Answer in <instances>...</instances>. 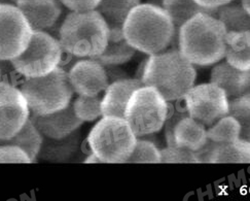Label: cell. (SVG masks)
<instances>
[{"mask_svg": "<svg viewBox=\"0 0 250 201\" xmlns=\"http://www.w3.org/2000/svg\"><path fill=\"white\" fill-rule=\"evenodd\" d=\"M137 136L124 118L103 116L88 136L89 146L102 163H126Z\"/></svg>", "mask_w": 250, "mask_h": 201, "instance_id": "obj_5", "label": "cell"}, {"mask_svg": "<svg viewBox=\"0 0 250 201\" xmlns=\"http://www.w3.org/2000/svg\"><path fill=\"white\" fill-rule=\"evenodd\" d=\"M62 55L59 40L46 31L33 30L25 51L11 61L15 69L26 79L38 78L59 67Z\"/></svg>", "mask_w": 250, "mask_h": 201, "instance_id": "obj_8", "label": "cell"}, {"mask_svg": "<svg viewBox=\"0 0 250 201\" xmlns=\"http://www.w3.org/2000/svg\"><path fill=\"white\" fill-rule=\"evenodd\" d=\"M229 114L233 116L241 126L240 138L250 142V92L229 100Z\"/></svg>", "mask_w": 250, "mask_h": 201, "instance_id": "obj_27", "label": "cell"}, {"mask_svg": "<svg viewBox=\"0 0 250 201\" xmlns=\"http://www.w3.org/2000/svg\"><path fill=\"white\" fill-rule=\"evenodd\" d=\"M142 86H144L143 83L136 78H127L110 83L104 91L101 101L103 116L124 118L132 94Z\"/></svg>", "mask_w": 250, "mask_h": 201, "instance_id": "obj_17", "label": "cell"}, {"mask_svg": "<svg viewBox=\"0 0 250 201\" xmlns=\"http://www.w3.org/2000/svg\"><path fill=\"white\" fill-rule=\"evenodd\" d=\"M123 32L136 51L152 55L170 45L175 35V25L162 6L140 3L128 15Z\"/></svg>", "mask_w": 250, "mask_h": 201, "instance_id": "obj_2", "label": "cell"}, {"mask_svg": "<svg viewBox=\"0 0 250 201\" xmlns=\"http://www.w3.org/2000/svg\"><path fill=\"white\" fill-rule=\"evenodd\" d=\"M162 7L170 16L175 27H180L198 13H210L199 5L195 0H163Z\"/></svg>", "mask_w": 250, "mask_h": 201, "instance_id": "obj_25", "label": "cell"}, {"mask_svg": "<svg viewBox=\"0 0 250 201\" xmlns=\"http://www.w3.org/2000/svg\"><path fill=\"white\" fill-rule=\"evenodd\" d=\"M226 35L224 24L214 14L198 13L179 27L178 49L194 65H213L225 57Z\"/></svg>", "mask_w": 250, "mask_h": 201, "instance_id": "obj_1", "label": "cell"}, {"mask_svg": "<svg viewBox=\"0 0 250 201\" xmlns=\"http://www.w3.org/2000/svg\"><path fill=\"white\" fill-rule=\"evenodd\" d=\"M43 142L42 133L38 130L32 120L29 118L24 126L19 130L14 136L4 140H0V143H9L19 148L27 153L30 157L31 161H35L40 154Z\"/></svg>", "mask_w": 250, "mask_h": 201, "instance_id": "obj_22", "label": "cell"}, {"mask_svg": "<svg viewBox=\"0 0 250 201\" xmlns=\"http://www.w3.org/2000/svg\"><path fill=\"white\" fill-rule=\"evenodd\" d=\"M20 8L33 30H50L63 13L61 0H19Z\"/></svg>", "mask_w": 250, "mask_h": 201, "instance_id": "obj_15", "label": "cell"}, {"mask_svg": "<svg viewBox=\"0 0 250 201\" xmlns=\"http://www.w3.org/2000/svg\"><path fill=\"white\" fill-rule=\"evenodd\" d=\"M27 153L9 143H0V163H31Z\"/></svg>", "mask_w": 250, "mask_h": 201, "instance_id": "obj_31", "label": "cell"}, {"mask_svg": "<svg viewBox=\"0 0 250 201\" xmlns=\"http://www.w3.org/2000/svg\"><path fill=\"white\" fill-rule=\"evenodd\" d=\"M210 83L222 88L229 99H234L250 92V70H241L229 63L216 64L210 74Z\"/></svg>", "mask_w": 250, "mask_h": 201, "instance_id": "obj_18", "label": "cell"}, {"mask_svg": "<svg viewBox=\"0 0 250 201\" xmlns=\"http://www.w3.org/2000/svg\"><path fill=\"white\" fill-rule=\"evenodd\" d=\"M68 78L73 91L85 96L100 95L110 84L105 66L93 58L76 62L68 71Z\"/></svg>", "mask_w": 250, "mask_h": 201, "instance_id": "obj_12", "label": "cell"}, {"mask_svg": "<svg viewBox=\"0 0 250 201\" xmlns=\"http://www.w3.org/2000/svg\"><path fill=\"white\" fill-rule=\"evenodd\" d=\"M109 26L97 9L71 12L66 16L59 30L63 51L79 58H97L109 38Z\"/></svg>", "mask_w": 250, "mask_h": 201, "instance_id": "obj_4", "label": "cell"}, {"mask_svg": "<svg viewBox=\"0 0 250 201\" xmlns=\"http://www.w3.org/2000/svg\"><path fill=\"white\" fill-rule=\"evenodd\" d=\"M79 145V130H76L68 136L59 139L43 136V142L38 157L50 162H66L75 155Z\"/></svg>", "mask_w": 250, "mask_h": 201, "instance_id": "obj_20", "label": "cell"}, {"mask_svg": "<svg viewBox=\"0 0 250 201\" xmlns=\"http://www.w3.org/2000/svg\"><path fill=\"white\" fill-rule=\"evenodd\" d=\"M27 100L20 89L0 82V140L11 138L29 119Z\"/></svg>", "mask_w": 250, "mask_h": 201, "instance_id": "obj_11", "label": "cell"}, {"mask_svg": "<svg viewBox=\"0 0 250 201\" xmlns=\"http://www.w3.org/2000/svg\"><path fill=\"white\" fill-rule=\"evenodd\" d=\"M84 162H85V163H102V161L100 160V158L97 155H95L93 152H92L91 155H89L88 157L84 159Z\"/></svg>", "mask_w": 250, "mask_h": 201, "instance_id": "obj_35", "label": "cell"}, {"mask_svg": "<svg viewBox=\"0 0 250 201\" xmlns=\"http://www.w3.org/2000/svg\"><path fill=\"white\" fill-rule=\"evenodd\" d=\"M61 2L71 12H85L97 8L100 0H61Z\"/></svg>", "mask_w": 250, "mask_h": 201, "instance_id": "obj_32", "label": "cell"}, {"mask_svg": "<svg viewBox=\"0 0 250 201\" xmlns=\"http://www.w3.org/2000/svg\"><path fill=\"white\" fill-rule=\"evenodd\" d=\"M42 135L50 138H63L70 135L83 125V121L76 117L73 105L49 114L33 113L30 118Z\"/></svg>", "mask_w": 250, "mask_h": 201, "instance_id": "obj_14", "label": "cell"}, {"mask_svg": "<svg viewBox=\"0 0 250 201\" xmlns=\"http://www.w3.org/2000/svg\"><path fill=\"white\" fill-rule=\"evenodd\" d=\"M101 101L102 97L100 95L96 96L79 95V97L72 103L76 117L83 122H92L103 117Z\"/></svg>", "mask_w": 250, "mask_h": 201, "instance_id": "obj_28", "label": "cell"}, {"mask_svg": "<svg viewBox=\"0 0 250 201\" xmlns=\"http://www.w3.org/2000/svg\"><path fill=\"white\" fill-rule=\"evenodd\" d=\"M215 15L222 22L227 32L250 31V14L240 3L229 2L219 7Z\"/></svg>", "mask_w": 250, "mask_h": 201, "instance_id": "obj_24", "label": "cell"}, {"mask_svg": "<svg viewBox=\"0 0 250 201\" xmlns=\"http://www.w3.org/2000/svg\"><path fill=\"white\" fill-rule=\"evenodd\" d=\"M195 1L201 5L206 11L215 14L219 7H222L229 2H233V0H195Z\"/></svg>", "mask_w": 250, "mask_h": 201, "instance_id": "obj_33", "label": "cell"}, {"mask_svg": "<svg viewBox=\"0 0 250 201\" xmlns=\"http://www.w3.org/2000/svg\"><path fill=\"white\" fill-rule=\"evenodd\" d=\"M161 163H200L197 153L168 146L161 150Z\"/></svg>", "mask_w": 250, "mask_h": 201, "instance_id": "obj_30", "label": "cell"}, {"mask_svg": "<svg viewBox=\"0 0 250 201\" xmlns=\"http://www.w3.org/2000/svg\"><path fill=\"white\" fill-rule=\"evenodd\" d=\"M140 4V0H100L97 11L109 28H123L132 9Z\"/></svg>", "mask_w": 250, "mask_h": 201, "instance_id": "obj_23", "label": "cell"}, {"mask_svg": "<svg viewBox=\"0 0 250 201\" xmlns=\"http://www.w3.org/2000/svg\"><path fill=\"white\" fill-rule=\"evenodd\" d=\"M188 116L211 126L229 114V99L226 92L212 83L201 84L189 89L184 97Z\"/></svg>", "mask_w": 250, "mask_h": 201, "instance_id": "obj_9", "label": "cell"}, {"mask_svg": "<svg viewBox=\"0 0 250 201\" xmlns=\"http://www.w3.org/2000/svg\"><path fill=\"white\" fill-rule=\"evenodd\" d=\"M241 4L246 11L250 14V0H241Z\"/></svg>", "mask_w": 250, "mask_h": 201, "instance_id": "obj_36", "label": "cell"}, {"mask_svg": "<svg viewBox=\"0 0 250 201\" xmlns=\"http://www.w3.org/2000/svg\"><path fill=\"white\" fill-rule=\"evenodd\" d=\"M12 1L17 5V3H18V1H19V0H12Z\"/></svg>", "mask_w": 250, "mask_h": 201, "instance_id": "obj_37", "label": "cell"}, {"mask_svg": "<svg viewBox=\"0 0 250 201\" xmlns=\"http://www.w3.org/2000/svg\"><path fill=\"white\" fill-rule=\"evenodd\" d=\"M105 69H106V73H107V76H108L109 83L128 78L127 73L121 68L120 65L105 66Z\"/></svg>", "mask_w": 250, "mask_h": 201, "instance_id": "obj_34", "label": "cell"}, {"mask_svg": "<svg viewBox=\"0 0 250 201\" xmlns=\"http://www.w3.org/2000/svg\"><path fill=\"white\" fill-rule=\"evenodd\" d=\"M0 73H1V72H0Z\"/></svg>", "mask_w": 250, "mask_h": 201, "instance_id": "obj_38", "label": "cell"}, {"mask_svg": "<svg viewBox=\"0 0 250 201\" xmlns=\"http://www.w3.org/2000/svg\"><path fill=\"white\" fill-rule=\"evenodd\" d=\"M197 156L200 163H250V142L242 138L223 143L208 140Z\"/></svg>", "mask_w": 250, "mask_h": 201, "instance_id": "obj_16", "label": "cell"}, {"mask_svg": "<svg viewBox=\"0 0 250 201\" xmlns=\"http://www.w3.org/2000/svg\"><path fill=\"white\" fill-rule=\"evenodd\" d=\"M126 163H161V150L152 141L137 137L135 148Z\"/></svg>", "mask_w": 250, "mask_h": 201, "instance_id": "obj_29", "label": "cell"}, {"mask_svg": "<svg viewBox=\"0 0 250 201\" xmlns=\"http://www.w3.org/2000/svg\"><path fill=\"white\" fill-rule=\"evenodd\" d=\"M227 62L241 70H250V31L227 32Z\"/></svg>", "mask_w": 250, "mask_h": 201, "instance_id": "obj_21", "label": "cell"}, {"mask_svg": "<svg viewBox=\"0 0 250 201\" xmlns=\"http://www.w3.org/2000/svg\"><path fill=\"white\" fill-rule=\"evenodd\" d=\"M109 38L105 50L97 58L104 66L108 65H123L129 62L136 50L128 43L124 35L123 28H109Z\"/></svg>", "mask_w": 250, "mask_h": 201, "instance_id": "obj_19", "label": "cell"}, {"mask_svg": "<svg viewBox=\"0 0 250 201\" xmlns=\"http://www.w3.org/2000/svg\"><path fill=\"white\" fill-rule=\"evenodd\" d=\"M241 126L230 114L220 118L207 129L208 140L213 143H223L240 138Z\"/></svg>", "mask_w": 250, "mask_h": 201, "instance_id": "obj_26", "label": "cell"}, {"mask_svg": "<svg viewBox=\"0 0 250 201\" xmlns=\"http://www.w3.org/2000/svg\"><path fill=\"white\" fill-rule=\"evenodd\" d=\"M33 29L16 4L0 3V60H12L27 47Z\"/></svg>", "mask_w": 250, "mask_h": 201, "instance_id": "obj_10", "label": "cell"}, {"mask_svg": "<svg viewBox=\"0 0 250 201\" xmlns=\"http://www.w3.org/2000/svg\"><path fill=\"white\" fill-rule=\"evenodd\" d=\"M20 90L29 110L36 114H49L68 107L74 93L68 72L61 67L38 78H28Z\"/></svg>", "mask_w": 250, "mask_h": 201, "instance_id": "obj_6", "label": "cell"}, {"mask_svg": "<svg viewBox=\"0 0 250 201\" xmlns=\"http://www.w3.org/2000/svg\"><path fill=\"white\" fill-rule=\"evenodd\" d=\"M197 72L179 50L149 55L142 75L144 86L155 88L167 101L184 98L195 86Z\"/></svg>", "mask_w": 250, "mask_h": 201, "instance_id": "obj_3", "label": "cell"}, {"mask_svg": "<svg viewBox=\"0 0 250 201\" xmlns=\"http://www.w3.org/2000/svg\"><path fill=\"white\" fill-rule=\"evenodd\" d=\"M166 135L168 146L195 153L201 151L208 142L206 126L190 116L177 119L173 123V126L167 128Z\"/></svg>", "mask_w": 250, "mask_h": 201, "instance_id": "obj_13", "label": "cell"}, {"mask_svg": "<svg viewBox=\"0 0 250 201\" xmlns=\"http://www.w3.org/2000/svg\"><path fill=\"white\" fill-rule=\"evenodd\" d=\"M167 102L155 88L142 86L132 94L124 119L137 137L150 135L164 127L168 117Z\"/></svg>", "mask_w": 250, "mask_h": 201, "instance_id": "obj_7", "label": "cell"}]
</instances>
